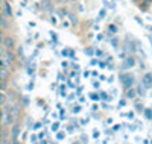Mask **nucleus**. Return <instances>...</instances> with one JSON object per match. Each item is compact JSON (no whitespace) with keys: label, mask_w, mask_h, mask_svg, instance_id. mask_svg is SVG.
<instances>
[{"label":"nucleus","mask_w":152,"mask_h":144,"mask_svg":"<svg viewBox=\"0 0 152 144\" xmlns=\"http://www.w3.org/2000/svg\"><path fill=\"white\" fill-rule=\"evenodd\" d=\"M3 46H5V49H9V50H12L14 49V40H12V38H5L3 40Z\"/></svg>","instance_id":"obj_1"},{"label":"nucleus","mask_w":152,"mask_h":144,"mask_svg":"<svg viewBox=\"0 0 152 144\" xmlns=\"http://www.w3.org/2000/svg\"><path fill=\"white\" fill-rule=\"evenodd\" d=\"M3 15L5 17H12V9H11V6H9V3H3Z\"/></svg>","instance_id":"obj_2"},{"label":"nucleus","mask_w":152,"mask_h":144,"mask_svg":"<svg viewBox=\"0 0 152 144\" xmlns=\"http://www.w3.org/2000/svg\"><path fill=\"white\" fill-rule=\"evenodd\" d=\"M17 134H18V126L15 124V126H14V137H17Z\"/></svg>","instance_id":"obj_3"},{"label":"nucleus","mask_w":152,"mask_h":144,"mask_svg":"<svg viewBox=\"0 0 152 144\" xmlns=\"http://www.w3.org/2000/svg\"><path fill=\"white\" fill-rule=\"evenodd\" d=\"M62 2H67V0H62Z\"/></svg>","instance_id":"obj_4"}]
</instances>
